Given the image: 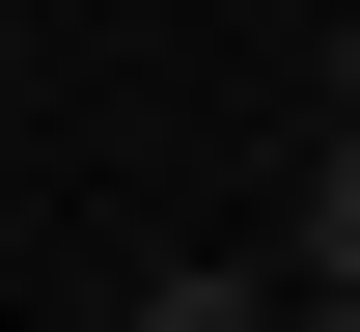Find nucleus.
Masks as SVG:
<instances>
[{
    "mask_svg": "<svg viewBox=\"0 0 360 332\" xmlns=\"http://www.w3.org/2000/svg\"><path fill=\"white\" fill-rule=\"evenodd\" d=\"M277 305H360V111H333V166H305V222H277Z\"/></svg>",
    "mask_w": 360,
    "mask_h": 332,
    "instance_id": "f257e3e1",
    "label": "nucleus"
},
{
    "mask_svg": "<svg viewBox=\"0 0 360 332\" xmlns=\"http://www.w3.org/2000/svg\"><path fill=\"white\" fill-rule=\"evenodd\" d=\"M333 111H360V28H333Z\"/></svg>",
    "mask_w": 360,
    "mask_h": 332,
    "instance_id": "f03ea898",
    "label": "nucleus"
}]
</instances>
